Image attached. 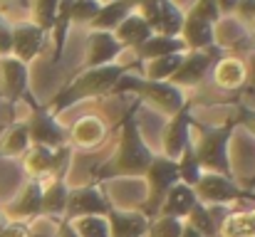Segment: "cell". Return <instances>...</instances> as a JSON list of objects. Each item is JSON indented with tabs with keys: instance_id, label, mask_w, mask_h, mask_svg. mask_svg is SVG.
Masks as SVG:
<instances>
[{
	"instance_id": "cell-30",
	"label": "cell",
	"mask_w": 255,
	"mask_h": 237,
	"mask_svg": "<svg viewBox=\"0 0 255 237\" xmlns=\"http://www.w3.org/2000/svg\"><path fill=\"white\" fill-rule=\"evenodd\" d=\"M176 165H178V180L183 185H188V188H196V183L203 175V168H201L198 158L193 154V146H188L181 156L176 158Z\"/></svg>"
},
{
	"instance_id": "cell-33",
	"label": "cell",
	"mask_w": 255,
	"mask_h": 237,
	"mask_svg": "<svg viewBox=\"0 0 255 237\" xmlns=\"http://www.w3.org/2000/svg\"><path fill=\"white\" fill-rule=\"evenodd\" d=\"M183 233V220L176 218H154L149 223L146 237H181Z\"/></svg>"
},
{
	"instance_id": "cell-19",
	"label": "cell",
	"mask_w": 255,
	"mask_h": 237,
	"mask_svg": "<svg viewBox=\"0 0 255 237\" xmlns=\"http://www.w3.org/2000/svg\"><path fill=\"white\" fill-rule=\"evenodd\" d=\"M67 195H70V185L65 178H50V183L42 188V215L60 223L65 218V208H67Z\"/></svg>"
},
{
	"instance_id": "cell-31",
	"label": "cell",
	"mask_w": 255,
	"mask_h": 237,
	"mask_svg": "<svg viewBox=\"0 0 255 237\" xmlns=\"http://www.w3.org/2000/svg\"><path fill=\"white\" fill-rule=\"evenodd\" d=\"M57 7H60V0H32L30 10H32V20L40 30H45L47 35L52 32V25H55V17H57Z\"/></svg>"
},
{
	"instance_id": "cell-32",
	"label": "cell",
	"mask_w": 255,
	"mask_h": 237,
	"mask_svg": "<svg viewBox=\"0 0 255 237\" xmlns=\"http://www.w3.org/2000/svg\"><path fill=\"white\" fill-rule=\"evenodd\" d=\"M72 228L80 237H109L107 218H77L72 220Z\"/></svg>"
},
{
	"instance_id": "cell-25",
	"label": "cell",
	"mask_w": 255,
	"mask_h": 237,
	"mask_svg": "<svg viewBox=\"0 0 255 237\" xmlns=\"http://www.w3.org/2000/svg\"><path fill=\"white\" fill-rule=\"evenodd\" d=\"M181 27H183V12L176 7V2L173 0H159V20H156L154 32L178 37Z\"/></svg>"
},
{
	"instance_id": "cell-10",
	"label": "cell",
	"mask_w": 255,
	"mask_h": 237,
	"mask_svg": "<svg viewBox=\"0 0 255 237\" xmlns=\"http://www.w3.org/2000/svg\"><path fill=\"white\" fill-rule=\"evenodd\" d=\"M191 124H193V104L186 101L166 124L164 136H161V149L164 156L176 160L188 146H191Z\"/></svg>"
},
{
	"instance_id": "cell-24",
	"label": "cell",
	"mask_w": 255,
	"mask_h": 237,
	"mask_svg": "<svg viewBox=\"0 0 255 237\" xmlns=\"http://www.w3.org/2000/svg\"><path fill=\"white\" fill-rule=\"evenodd\" d=\"M246 65L236 57H221L213 67V81L223 89H238L246 81Z\"/></svg>"
},
{
	"instance_id": "cell-23",
	"label": "cell",
	"mask_w": 255,
	"mask_h": 237,
	"mask_svg": "<svg viewBox=\"0 0 255 237\" xmlns=\"http://www.w3.org/2000/svg\"><path fill=\"white\" fill-rule=\"evenodd\" d=\"M218 237H255V208L231 210L218 225Z\"/></svg>"
},
{
	"instance_id": "cell-38",
	"label": "cell",
	"mask_w": 255,
	"mask_h": 237,
	"mask_svg": "<svg viewBox=\"0 0 255 237\" xmlns=\"http://www.w3.org/2000/svg\"><path fill=\"white\" fill-rule=\"evenodd\" d=\"M236 15H238L243 22H255V0H238Z\"/></svg>"
},
{
	"instance_id": "cell-13",
	"label": "cell",
	"mask_w": 255,
	"mask_h": 237,
	"mask_svg": "<svg viewBox=\"0 0 255 237\" xmlns=\"http://www.w3.org/2000/svg\"><path fill=\"white\" fill-rule=\"evenodd\" d=\"M7 215V220H17V223H30L35 218H42V180H30L20 195L7 203V208L2 210Z\"/></svg>"
},
{
	"instance_id": "cell-7",
	"label": "cell",
	"mask_w": 255,
	"mask_h": 237,
	"mask_svg": "<svg viewBox=\"0 0 255 237\" xmlns=\"http://www.w3.org/2000/svg\"><path fill=\"white\" fill-rule=\"evenodd\" d=\"M193 193L203 205H211V208H223V205H231L238 200H253L255 198L253 193L238 188L233 183V178H226L218 173H203L201 180L196 183Z\"/></svg>"
},
{
	"instance_id": "cell-5",
	"label": "cell",
	"mask_w": 255,
	"mask_h": 237,
	"mask_svg": "<svg viewBox=\"0 0 255 237\" xmlns=\"http://www.w3.org/2000/svg\"><path fill=\"white\" fill-rule=\"evenodd\" d=\"M27 104H30V119L25 121L27 136H30V146H45V149H62L70 141V131L57 121V116L45 106H40L30 94H25Z\"/></svg>"
},
{
	"instance_id": "cell-16",
	"label": "cell",
	"mask_w": 255,
	"mask_h": 237,
	"mask_svg": "<svg viewBox=\"0 0 255 237\" xmlns=\"http://www.w3.org/2000/svg\"><path fill=\"white\" fill-rule=\"evenodd\" d=\"M186 45L188 52H198V50H211L216 47V25H208L193 15H183V27H181V35H178Z\"/></svg>"
},
{
	"instance_id": "cell-44",
	"label": "cell",
	"mask_w": 255,
	"mask_h": 237,
	"mask_svg": "<svg viewBox=\"0 0 255 237\" xmlns=\"http://www.w3.org/2000/svg\"><path fill=\"white\" fill-rule=\"evenodd\" d=\"M102 2H112V0H102Z\"/></svg>"
},
{
	"instance_id": "cell-41",
	"label": "cell",
	"mask_w": 255,
	"mask_h": 237,
	"mask_svg": "<svg viewBox=\"0 0 255 237\" xmlns=\"http://www.w3.org/2000/svg\"><path fill=\"white\" fill-rule=\"evenodd\" d=\"M216 2H218V7H221V15L236 12V5H238V0H216Z\"/></svg>"
},
{
	"instance_id": "cell-3",
	"label": "cell",
	"mask_w": 255,
	"mask_h": 237,
	"mask_svg": "<svg viewBox=\"0 0 255 237\" xmlns=\"http://www.w3.org/2000/svg\"><path fill=\"white\" fill-rule=\"evenodd\" d=\"M236 119L216 126V129H203L201 126V139L193 146V154L198 158L203 173H218L226 178H233V168H231V158H228V144L236 129Z\"/></svg>"
},
{
	"instance_id": "cell-22",
	"label": "cell",
	"mask_w": 255,
	"mask_h": 237,
	"mask_svg": "<svg viewBox=\"0 0 255 237\" xmlns=\"http://www.w3.org/2000/svg\"><path fill=\"white\" fill-rule=\"evenodd\" d=\"M107 136V124L99 116H82L75 121V126L70 129V139L75 146L82 149H92L97 144H102Z\"/></svg>"
},
{
	"instance_id": "cell-17",
	"label": "cell",
	"mask_w": 255,
	"mask_h": 237,
	"mask_svg": "<svg viewBox=\"0 0 255 237\" xmlns=\"http://www.w3.org/2000/svg\"><path fill=\"white\" fill-rule=\"evenodd\" d=\"M136 10L134 0H112V2H102L97 17L89 22V30H102V32H114L131 12Z\"/></svg>"
},
{
	"instance_id": "cell-9",
	"label": "cell",
	"mask_w": 255,
	"mask_h": 237,
	"mask_svg": "<svg viewBox=\"0 0 255 237\" xmlns=\"http://www.w3.org/2000/svg\"><path fill=\"white\" fill-rule=\"evenodd\" d=\"M221 60V50L218 45L211 50H198V52H186L181 67L176 70V75L169 79L173 86L183 89V86H198L203 77L216 67V62Z\"/></svg>"
},
{
	"instance_id": "cell-8",
	"label": "cell",
	"mask_w": 255,
	"mask_h": 237,
	"mask_svg": "<svg viewBox=\"0 0 255 237\" xmlns=\"http://www.w3.org/2000/svg\"><path fill=\"white\" fill-rule=\"evenodd\" d=\"M109 208H112V203L99 190V185L89 183V185H80V188H70L67 208H65L62 220L72 223L77 218H104L109 213Z\"/></svg>"
},
{
	"instance_id": "cell-35",
	"label": "cell",
	"mask_w": 255,
	"mask_h": 237,
	"mask_svg": "<svg viewBox=\"0 0 255 237\" xmlns=\"http://www.w3.org/2000/svg\"><path fill=\"white\" fill-rule=\"evenodd\" d=\"M102 7V0H75L72 2V22H92Z\"/></svg>"
},
{
	"instance_id": "cell-2",
	"label": "cell",
	"mask_w": 255,
	"mask_h": 237,
	"mask_svg": "<svg viewBox=\"0 0 255 237\" xmlns=\"http://www.w3.org/2000/svg\"><path fill=\"white\" fill-rule=\"evenodd\" d=\"M129 72V65H104V67H92V70H85L80 72L77 77L72 79L65 89L57 91V96L47 104V109L52 114H60L85 99H92V96H102L107 91H112L117 86V81Z\"/></svg>"
},
{
	"instance_id": "cell-21",
	"label": "cell",
	"mask_w": 255,
	"mask_h": 237,
	"mask_svg": "<svg viewBox=\"0 0 255 237\" xmlns=\"http://www.w3.org/2000/svg\"><path fill=\"white\" fill-rule=\"evenodd\" d=\"M188 52L183 40L181 37H169V35H159L154 32L139 50H136V57L139 62H151V60H159V57H169V55H183Z\"/></svg>"
},
{
	"instance_id": "cell-27",
	"label": "cell",
	"mask_w": 255,
	"mask_h": 237,
	"mask_svg": "<svg viewBox=\"0 0 255 237\" xmlns=\"http://www.w3.org/2000/svg\"><path fill=\"white\" fill-rule=\"evenodd\" d=\"M186 225H191L198 235L203 237H218V220L213 218V208L203 205L201 200L186 215Z\"/></svg>"
},
{
	"instance_id": "cell-15",
	"label": "cell",
	"mask_w": 255,
	"mask_h": 237,
	"mask_svg": "<svg viewBox=\"0 0 255 237\" xmlns=\"http://www.w3.org/2000/svg\"><path fill=\"white\" fill-rule=\"evenodd\" d=\"M104 218L109 225V237H146L149 223H151L139 210H119L114 205L109 208Z\"/></svg>"
},
{
	"instance_id": "cell-36",
	"label": "cell",
	"mask_w": 255,
	"mask_h": 237,
	"mask_svg": "<svg viewBox=\"0 0 255 237\" xmlns=\"http://www.w3.org/2000/svg\"><path fill=\"white\" fill-rule=\"evenodd\" d=\"M12 55V25L0 15V57Z\"/></svg>"
},
{
	"instance_id": "cell-40",
	"label": "cell",
	"mask_w": 255,
	"mask_h": 237,
	"mask_svg": "<svg viewBox=\"0 0 255 237\" xmlns=\"http://www.w3.org/2000/svg\"><path fill=\"white\" fill-rule=\"evenodd\" d=\"M57 237H80V235L75 233V228H72L70 220H60L57 223Z\"/></svg>"
},
{
	"instance_id": "cell-1",
	"label": "cell",
	"mask_w": 255,
	"mask_h": 237,
	"mask_svg": "<svg viewBox=\"0 0 255 237\" xmlns=\"http://www.w3.org/2000/svg\"><path fill=\"white\" fill-rule=\"evenodd\" d=\"M154 160V151L146 146L141 131H139V121H136V104L124 114L122 119V139H119V149L114 158H109L107 163H102L94 170L97 180H112L119 175H144L146 168Z\"/></svg>"
},
{
	"instance_id": "cell-43",
	"label": "cell",
	"mask_w": 255,
	"mask_h": 237,
	"mask_svg": "<svg viewBox=\"0 0 255 237\" xmlns=\"http://www.w3.org/2000/svg\"><path fill=\"white\" fill-rule=\"evenodd\" d=\"M7 223H10V220H7V215H5V213L0 210V230H2V228H5Z\"/></svg>"
},
{
	"instance_id": "cell-29",
	"label": "cell",
	"mask_w": 255,
	"mask_h": 237,
	"mask_svg": "<svg viewBox=\"0 0 255 237\" xmlns=\"http://www.w3.org/2000/svg\"><path fill=\"white\" fill-rule=\"evenodd\" d=\"M186 55V52H183ZM183 55H169V57H159V60H151L146 62L144 67V79H154V81H169L176 70L181 67L183 62Z\"/></svg>"
},
{
	"instance_id": "cell-34",
	"label": "cell",
	"mask_w": 255,
	"mask_h": 237,
	"mask_svg": "<svg viewBox=\"0 0 255 237\" xmlns=\"http://www.w3.org/2000/svg\"><path fill=\"white\" fill-rule=\"evenodd\" d=\"M188 15H193V17L208 22V25H216L221 20V7H218L216 0H196L193 7L188 10Z\"/></svg>"
},
{
	"instance_id": "cell-28",
	"label": "cell",
	"mask_w": 255,
	"mask_h": 237,
	"mask_svg": "<svg viewBox=\"0 0 255 237\" xmlns=\"http://www.w3.org/2000/svg\"><path fill=\"white\" fill-rule=\"evenodd\" d=\"M27 149H30V136H27L25 121L12 124L0 139V156H25Z\"/></svg>"
},
{
	"instance_id": "cell-6",
	"label": "cell",
	"mask_w": 255,
	"mask_h": 237,
	"mask_svg": "<svg viewBox=\"0 0 255 237\" xmlns=\"http://www.w3.org/2000/svg\"><path fill=\"white\" fill-rule=\"evenodd\" d=\"M144 180L149 185V195H146L144 205L139 208V213H144L149 220H154V218H159L161 203L169 195V190L176 183H181L178 180V165H176V160H171L166 156H154L151 165L144 173Z\"/></svg>"
},
{
	"instance_id": "cell-18",
	"label": "cell",
	"mask_w": 255,
	"mask_h": 237,
	"mask_svg": "<svg viewBox=\"0 0 255 237\" xmlns=\"http://www.w3.org/2000/svg\"><path fill=\"white\" fill-rule=\"evenodd\" d=\"M154 35V30H151V25L144 20V15H139L136 10L114 30V37L122 42V47H131L134 52L149 40Z\"/></svg>"
},
{
	"instance_id": "cell-4",
	"label": "cell",
	"mask_w": 255,
	"mask_h": 237,
	"mask_svg": "<svg viewBox=\"0 0 255 237\" xmlns=\"http://www.w3.org/2000/svg\"><path fill=\"white\" fill-rule=\"evenodd\" d=\"M114 94H124V91H131L136 94L139 99L154 104L159 111L173 116L188 99L183 96V89L173 86L171 81H154V79H144V77H136V75H124V77L117 81V86L112 89Z\"/></svg>"
},
{
	"instance_id": "cell-11",
	"label": "cell",
	"mask_w": 255,
	"mask_h": 237,
	"mask_svg": "<svg viewBox=\"0 0 255 237\" xmlns=\"http://www.w3.org/2000/svg\"><path fill=\"white\" fill-rule=\"evenodd\" d=\"M30 86V72L27 65L10 57H0V96L7 101H20L27 94Z\"/></svg>"
},
{
	"instance_id": "cell-42",
	"label": "cell",
	"mask_w": 255,
	"mask_h": 237,
	"mask_svg": "<svg viewBox=\"0 0 255 237\" xmlns=\"http://www.w3.org/2000/svg\"><path fill=\"white\" fill-rule=\"evenodd\" d=\"M181 237H203V235H198L191 225H186V223H183V233H181Z\"/></svg>"
},
{
	"instance_id": "cell-26",
	"label": "cell",
	"mask_w": 255,
	"mask_h": 237,
	"mask_svg": "<svg viewBox=\"0 0 255 237\" xmlns=\"http://www.w3.org/2000/svg\"><path fill=\"white\" fill-rule=\"evenodd\" d=\"M72 2L75 0H60V7H57V17H55V25H52L55 62H60V57L65 52V42H67V32L72 27Z\"/></svg>"
},
{
	"instance_id": "cell-39",
	"label": "cell",
	"mask_w": 255,
	"mask_h": 237,
	"mask_svg": "<svg viewBox=\"0 0 255 237\" xmlns=\"http://www.w3.org/2000/svg\"><path fill=\"white\" fill-rule=\"evenodd\" d=\"M236 124L248 126L255 134V109H248L246 104H238V119H236Z\"/></svg>"
},
{
	"instance_id": "cell-20",
	"label": "cell",
	"mask_w": 255,
	"mask_h": 237,
	"mask_svg": "<svg viewBox=\"0 0 255 237\" xmlns=\"http://www.w3.org/2000/svg\"><path fill=\"white\" fill-rule=\"evenodd\" d=\"M198 203L193 188L183 185V183H176L169 190V195L164 198L161 203V210H159V218H176V220H186V215L191 213V208Z\"/></svg>"
},
{
	"instance_id": "cell-12",
	"label": "cell",
	"mask_w": 255,
	"mask_h": 237,
	"mask_svg": "<svg viewBox=\"0 0 255 237\" xmlns=\"http://www.w3.org/2000/svg\"><path fill=\"white\" fill-rule=\"evenodd\" d=\"M47 42V32L40 30L35 22H15L12 25V57L20 62H32Z\"/></svg>"
},
{
	"instance_id": "cell-37",
	"label": "cell",
	"mask_w": 255,
	"mask_h": 237,
	"mask_svg": "<svg viewBox=\"0 0 255 237\" xmlns=\"http://www.w3.org/2000/svg\"><path fill=\"white\" fill-rule=\"evenodd\" d=\"M0 237H32V235H30V225H27V223L10 220V223L0 230Z\"/></svg>"
},
{
	"instance_id": "cell-14",
	"label": "cell",
	"mask_w": 255,
	"mask_h": 237,
	"mask_svg": "<svg viewBox=\"0 0 255 237\" xmlns=\"http://www.w3.org/2000/svg\"><path fill=\"white\" fill-rule=\"evenodd\" d=\"M122 50H124V47H122V42L114 37V32L89 30V37H87V62H85V70L112 65V60H117Z\"/></svg>"
}]
</instances>
